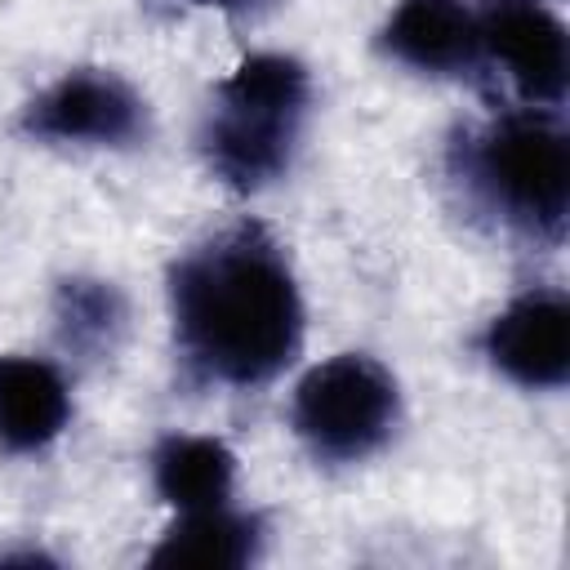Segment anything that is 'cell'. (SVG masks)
<instances>
[{
  "mask_svg": "<svg viewBox=\"0 0 570 570\" xmlns=\"http://www.w3.org/2000/svg\"><path fill=\"white\" fill-rule=\"evenodd\" d=\"M169 321L183 365L223 387L272 383L303 343V298L281 240L240 218L169 267Z\"/></svg>",
  "mask_w": 570,
  "mask_h": 570,
  "instance_id": "cell-1",
  "label": "cell"
},
{
  "mask_svg": "<svg viewBox=\"0 0 570 570\" xmlns=\"http://www.w3.org/2000/svg\"><path fill=\"white\" fill-rule=\"evenodd\" d=\"M450 174L508 232L543 245L566 236L570 142L548 107L503 111L481 129H463L450 147Z\"/></svg>",
  "mask_w": 570,
  "mask_h": 570,
  "instance_id": "cell-2",
  "label": "cell"
},
{
  "mask_svg": "<svg viewBox=\"0 0 570 570\" xmlns=\"http://www.w3.org/2000/svg\"><path fill=\"white\" fill-rule=\"evenodd\" d=\"M312 102V76L289 53H249L227 80H218L214 102L200 120V156L209 174L232 191H263L276 183L298 147Z\"/></svg>",
  "mask_w": 570,
  "mask_h": 570,
  "instance_id": "cell-3",
  "label": "cell"
},
{
  "mask_svg": "<svg viewBox=\"0 0 570 570\" xmlns=\"http://www.w3.org/2000/svg\"><path fill=\"white\" fill-rule=\"evenodd\" d=\"M401 419V392L387 365L365 352H338L312 365L289 396V423L321 463H361L387 445Z\"/></svg>",
  "mask_w": 570,
  "mask_h": 570,
  "instance_id": "cell-4",
  "label": "cell"
},
{
  "mask_svg": "<svg viewBox=\"0 0 570 570\" xmlns=\"http://www.w3.org/2000/svg\"><path fill=\"white\" fill-rule=\"evenodd\" d=\"M18 129L53 147H129L147 134V102L120 71L71 67L22 107Z\"/></svg>",
  "mask_w": 570,
  "mask_h": 570,
  "instance_id": "cell-5",
  "label": "cell"
},
{
  "mask_svg": "<svg viewBox=\"0 0 570 570\" xmlns=\"http://www.w3.org/2000/svg\"><path fill=\"white\" fill-rule=\"evenodd\" d=\"M476 40L481 58L499 62L525 107H561L570 45L548 0H485V9H476Z\"/></svg>",
  "mask_w": 570,
  "mask_h": 570,
  "instance_id": "cell-6",
  "label": "cell"
},
{
  "mask_svg": "<svg viewBox=\"0 0 570 570\" xmlns=\"http://www.w3.org/2000/svg\"><path fill=\"white\" fill-rule=\"evenodd\" d=\"M481 356L530 392H552L570 379V303L557 289L517 294L485 330Z\"/></svg>",
  "mask_w": 570,
  "mask_h": 570,
  "instance_id": "cell-7",
  "label": "cell"
},
{
  "mask_svg": "<svg viewBox=\"0 0 570 570\" xmlns=\"http://www.w3.org/2000/svg\"><path fill=\"white\" fill-rule=\"evenodd\" d=\"M379 53L419 76H459L481 62L476 9L463 0H401L379 27Z\"/></svg>",
  "mask_w": 570,
  "mask_h": 570,
  "instance_id": "cell-8",
  "label": "cell"
},
{
  "mask_svg": "<svg viewBox=\"0 0 570 570\" xmlns=\"http://www.w3.org/2000/svg\"><path fill=\"white\" fill-rule=\"evenodd\" d=\"M71 419L67 379L40 356H0V450L36 454Z\"/></svg>",
  "mask_w": 570,
  "mask_h": 570,
  "instance_id": "cell-9",
  "label": "cell"
},
{
  "mask_svg": "<svg viewBox=\"0 0 570 570\" xmlns=\"http://www.w3.org/2000/svg\"><path fill=\"white\" fill-rule=\"evenodd\" d=\"M258 552H263V521L218 503V508L178 512V521L147 552V566H156V570H174V566L240 570V566L258 561Z\"/></svg>",
  "mask_w": 570,
  "mask_h": 570,
  "instance_id": "cell-10",
  "label": "cell"
},
{
  "mask_svg": "<svg viewBox=\"0 0 570 570\" xmlns=\"http://www.w3.org/2000/svg\"><path fill=\"white\" fill-rule=\"evenodd\" d=\"M151 485L174 512L218 508L236 485V454L218 436L169 432L151 450Z\"/></svg>",
  "mask_w": 570,
  "mask_h": 570,
  "instance_id": "cell-11",
  "label": "cell"
},
{
  "mask_svg": "<svg viewBox=\"0 0 570 570\" xmlns=\"http://www.w3.org/2000/svg\"><path fill=\"white\" fill-rule=\"evenodd\" d=\"M53 330L71 356L107 361L129 330V303L102 276H62L53 289Z\"/></svg>",
  "mask_w": 570,
  "mask_h": 570,
  "instance_id": "cell-12",
  "label": "cell"
},
{
  "mask_svg": "<svg viewBox=\"0 0 570 570\" xmlns=\"http://www.w3.org/2000/svg\"><path fill=\"white\" fill-rule=\"evenodd\" d=\"M183 4H209V9H227V13H240V9H258L263 0H183Z\"/></svg>",
  "mask_w": 570,
  "mask_h": 570,
  "instance_id": "cell-13",
  "label": "cell"
}]
</instances>
